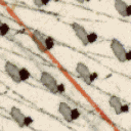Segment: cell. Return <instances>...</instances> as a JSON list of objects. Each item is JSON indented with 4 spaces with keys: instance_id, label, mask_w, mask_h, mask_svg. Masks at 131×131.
Instances as JSON below:
<instances>
[{
    "instance_id": "2e32d148",
    "label": "cell",
    "mask_w": 131,
    "mask_h": 131,
    "mask_svg": "<svg viewBox=\"0 0 131 131\" xmlns=\"http://www.w3.org/2000/svg\"><path fill=\"white\" fill-rule=\"evenodd\" d=\"M34 122V120H33V118H31L30 116H26L25 117V120H24V125L26 126V127H28V126H30L32 123Z\"/></svg>"
},
{
    "instance_id": "52a82bcc",
    "label": "cell",
    "mask_w": 131,
    "mask_h": 131,
    "mask_svg": "<svg viewBox=\"0 0 131 131\" xmlns=\"http://www.w3.org/2000/svg\"><path fill=\"white\" fill-rule=\"evenodd\" d=\"M59 111L60 115L63 116V118L65 119L67 122H72L73 118H72V109L71 107L66 102H60L59 105Z\"/></svg>"
},
{
    "instance_id": "30bf717a",
    "label": "cell",
    "mask_w": 131,
    "mask_h": 131,
    "mask_svg": "<svg viewBox=\"0 0 131 131\" xmlns=\"http://www.w3.org/2000/svg\"><path fill=\"white\" fill-rule=\"evenodd\" d=\"M109 103H110V106L112 107V109H114L116 115H121L122 114V112H121L122 102H121V99L119 97H117V96H111L110 101H109Z\"/></svg>"
},
{
    "instance_id": "6da1fadb",
    "label": "cell",
    "mask_w": 131,
    "mask_h": 131,
    "mask_svg": "<svg viewBox=\"0 0 131 131\" xmlns=\"http://www.w3.org/2000/svg\"><path fill=\"white\" fill-rule=\"evenodd\" d=\"M40 82L43 86H45L47 89L52 92V93H59L57 92V81L50 73L48 72H42L40 76Z\"/></svg>"
},
{
    "instance_id": "7a4b0ae2",
    "label": "cell",
    "mask_w": 131,
    "mask_h": 131,
    "mask_svg": "<svg viewBox=\"0 0 131 131\" xmlns=\"http://www.w3.org/2000/svg\"><path fill=\"white\" fill-rule=\"evenodd\" d=\"M111 49L113 51L114 55L117 57V60L120 63H125L126 60V49L124 47V45L119 40L117 39H113L111 42Z\"/></svg>"
},
{
    "instance_id": "9a60e30c",
    "label": "cell",
    "mask_w": 131,
    "mask_h": 131,
    "mask_svg": "<svg viewBox=\"0 0 131 131\" xmlns=\"http://www.w3.org/2000/svg\"><path fill=\"white\" fill-rule=\"evenodd\" d=\"M81 116L80 112L78 109H73L72 110V118H73V121L74 120H77V119H79Z\"/></svg>"
},
{
    "instance_id": "603a6c76",
    "label": "cell",
    "mask_w": 131,
    "mask_h": 131,
    "mask_svg": "<svg viewBox=\"0 0 131 131\" xmlns=\"http://www.w3.org/2000/svg\"><path fill=\"white\" fill-rule=\"evenodd\" d=\"M49 2H50V0H42V4L43 5H47Z\"/></svg>"
},
{
    "instance_id": "3957f363",
    "label": "cell",
    "mask_w": 131,
    "mask_h": 131,
    "mask_svg": "<svg viewBox=\"0 0 131 131\" xmlns=\"http://www.w3.org/2000/svg\"><path fill=\"white\" fill-rule=\"evenodd\" d=\"M20 70L21 69L18 68L17 65L10 63V61H6L5 63V71L7 73V75H8L15 83L22 82V79L20 76Z\"/></svg>"
},
{
    "instance_id": "ba28073f",
    "label": "cell",
    "mask_w": 131,
    "mask_h": 131,
    "mask_svg": "<svg viewBox=\"0 0 131 131\" xmlns=\"http://www.w3.org/2000/svg\"><path fill=\"white\" fill-rule=\"evenodd\" d=\"M114 6L115 9L117 10V12L123 18H127V3L124 0H114Z\"/></svg>"
},
{
    "instance_id": "e0dca14e",
    "label": "cell",
    "mask_w": 131,
    "mask_h": 131,
    "mask_svg": "<svg viewBox=\"0 0 131 131\" xmlns=\"http://www.w3.org/2000/svg\"><path fill=\"white\" fill-rule=\"evenodd\" d=\"M65 91H66V87L64 84L63 83L59 84V85H57V92H59V93H64Z\"/></svg>"
},
{
    "instance_id": "7402d4cb",
    "label": "cell",
    "mask_w": 131,
    "mask_h": 131,
    "mask_svg": "<svg viewBox=\"0 0 131 131\" xmlns=\"http://www.w3.org/2000/svg\"><path fill=\"white\" fill-rule=\"evenodd\" d=\"M126 12H127V17H130V15H131V5H128V6H127Z\"/></svg>"
},
{
    "instance_id": "9c48e42d",
    "label": "cell",
    "mask_w": 131,
    "mask_h": 131,
    "mask_svg": "<svg viewBox=\"0 0 131 131\" xmlns=\"http://www.w3.org/2000/svg\"><path fill=\"white\" fill-rule=\"evenodd\" d=\"M32 38H33V40L35 41V43L37 44L39 50L40 51H45V49H46V47H45V39L46 38L44 39L43 36H42L39 32H37V31L33 33Z\"/></svg>"
},
{
    "instance_id": "d6986e66",
    "label": "cell",
    "mask_w": 131,
    "mask_h": 131,
    "mask_svg": "<svg viewBox=\"0 0 131 131\" xmlns=\"http://www.w3.org/2000/svg\"><path fill=\"white\" fill-rule=\"evenodd\" d=\"M97 77H98V74H97V73H91V74H90V80H91V82H93V81L96 79V78H97Z\"/></svg>"
},
{
    "instance_id": "4fadbf2b",
    "label": "cell",
    "mask_w": 131,
    "mask_h": 131,
    "mask_svg": "<svg viewBox=\"0 0 131 131\" xmlns=\"http://www.w3.org/2000/svg\"><path fill=\"white\" fill-rule=\"evenodd\" d=\"M0 31H1V36L4 37L9 33L10 28L7 24H1V26H0Z\"/></svg>"
},
{
    "instance_id": "5b68a950",
    "label": "cell",
    "mask_w": 131,
    "mask_h": 131,
    "mask_svg": "<svg viewBox=\"0 0 131 131\" xmlns=\"http://www.w3.org/2000/svg\"><path fill=\"white\" fill-rule=\"evenodd\" d=\"M76 72L79 74V76L84 80V82H85L86 84H91V80H90V71L89 69H88V67L83 64V63H78L76 66Z\"/></svg>"
},
{
    "instance_id": "277c9868",
    "label": "cell",
    "mask_w": 131,
    "mask_h": 131,
    "mask_svg": "<svg viewBox=\"0 0 131 131\" xmlns=\"http://www.w3.org/2000/svg\"><path fill=\"white\" fill-rule=\"evenodd\" d=\"M72 29L74 30V32L76 34V36L78 37V39L81 41V43H82L84 46L88 45L89 43H88V39H87V36H88V33L86 32L85 28L82 26L78 24V23H73V24L71 25Z\"/></svg>"
},
{
    "instance_id": "8992f818",
    "label": "cell",
    "mask_w": 131,
    "mask_h": 131,
    "mask_svg": "<svg viewBox=\"0 0 131 131\" xmlns=\"http://www.w3.org/2000/svg\"><path fill=\"white\" fill-rule=\"evenodd\" d=\"M9 115L10 117L12 118V120L17 123V124L20 126V127H24V120H25V115L23 114V112L18 109L17 107H12L11 110L9 112Z\"/></svg>"
},
{
    "instance_id": "ac0fdd59",
    "label": "cell",
    "mask_w": 131,
    "mask_h": 131,
    "mask_svg": "<svg viewBox=\"0 0 131 131\" xmlns=\"http://www.w3.org/2000/svg\"><path fill=\"white\" fill-rule=\"evenodd\" d=\"M129 106L128 105H122V107H121V112L122 113H128L129 112Z\"/></svg>"
},
{
    "instance_id": "cb8c5ba5",
    "label": "cell",
    "mask_w": 131,
    "mask_h": 131,
    "mask_svg": "<svg viewBox=\"0 0 131 131\" xmlns=\"http://www.w3.org/2000/svg\"><path fill=\"white\" fill-rule=\"evenodd\" d=\"M77 1H78L79 3H83L84 1H85V0H77Z\"/></svg>"
},
{
    "instance_id": "7c38bea8",
    "label": "cell",
    "mask_w": 131,
    "mask_h": 131,
    "mask_svg": "<svg viewBox=\"0 0 131 131\" xmlns=\"http://www.w3.org/2000/svg\"><path fill=\"white\" fill-rule=\"evenodd\" d=\"M20 76H21L22 81H26V80H28L31 77V74H30V72L27 70L26 68H22L20 70Z\"/></svg>"
},
{
    "instance_id": "8fae6325",
    "label": "cell",
    "mask_w": 131,
    "mask_h": 131,
    "mask_svg": "<svg viewBox=\"0 0 131 131\" xmlns=\"http://www.w3.org/2000/svg\"><path fill=\"white\" fill-rule=\"evenodd\" d=\"M54 39L51 37H47L45 39V47H46V50H50V49H52L53 47H54Z\"/></svg>"
},
{
    "instance_id": "5bb4252c",
    "label": "cell",
    "mask_w": 131,
    "mask_h": 131,
    "mask_svg": "<svg viewBox=\"0 0 131 131\" xmlns=\"http://www.w3.org/2000/svg\"><path fill=\"white\" fill-rule=\"evenodd\" d=\"M97 38H98V36H97V34H96V33H94V32H92V33H88V36H87L88 43H90V44L94 43V42H95L96 40H97Z\"/></svg>"
},
{
    "instance_id": "d4e9b609",
    "label": "cell",
    "mask_w": 131,
    "mask_h": 131,
    "mask_svg": "<svg viewBox=\"0 0 131 131\" xmlns=\"http://www.w3.org/2000/svg\"><path fill=\"white\" fill-rule=\"evenodd\" d=\"M85 1H87V2H89V1H90V0H85Z\"/></svg>"
},
{
    "instance_id": "ffe728a7",
    "label": "cell",
    "mask_w": 131,
    "mask_h": 131,
    "mask_svg": "<svg viewBox=\"0 0 131 131\" xmlns=\"http://www.w3.org/2000/svg\"><path fill=\"white\" fill-rule=\"evenodd\" d=\"M33 2L37 7H41L42 5H43L42 4V0H33Z\"/></svg>"
},
{
    "instance_id": "44dd1931",
    "label": "cell",
    "mask_w": 131,
    "mask_h": 131,
    "mask_svg": "<svg viewBox=\"0 0 131 131\" xmlns=\"http://www.w3.org/2000/svg\"><path fill=\"white\" fill-rule=\"evenodd\" d=\"M126 60H131V50L126 51Z\"/></svg>"
}]
</instances>
